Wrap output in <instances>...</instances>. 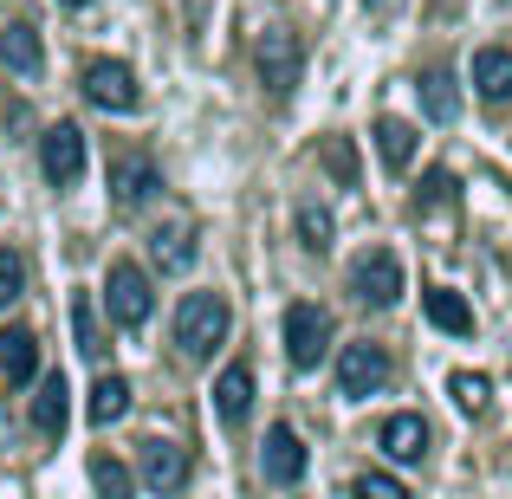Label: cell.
<instances>
[{
  "instance_id": "6da1fadb",
  "label": "cell",
  "mask_w": 512,
  "mask_h": 499,
  "mask_svg": "<svg viewBox=\"0 0 512 499\" xmlns=\"http://www.w3.org/2000/svg\"><path fill=\"white\" fill-rule=\"evenodd\" d=\"M227 325H234V312H227L221 292H188V299L175 305V350H182L188 363H208L214 350H221Z\"/></svg>"
},
{
  "instance_id": "7a4b0ae2",
  "label": "cell",
  "mask_w": 512,
  "mask_h": 499,
  "mask_svg": "<svg viewBox=\"0 0 512 499\" xmlns=\"http://www.w3.org/2000/svg\"><path fill=\"white\" fill-rule=\"evenodd\" d=\"M253 65H260V85L273 91V98H292L299 91V72H305V46L292 26H266L260 46H253Z\"/></svg>"
},
{
  "instance_id": "3957f363",
  "label": "cell",
  "mask_w": 512,
  "mask_h": 499,
  "mask_svg": "<svg viewBox=\"0 0 512 499\" xmlns=\"http://www.w3.org/2000/svg\"><path fill=\"white\" fill-rule=\"evenodd\" d=\"M104 305H111V325L137 331L143 318H150V305H156L150 273H143L137 260H117V266H111V279H104Z\"/></svg>"
},
{
  "instance_id": "277c9868",
  "label": "cell",
  "mask_w": 512,
  "mask_h": 499,
  "mask_svg": "<svg viewBox=\"0 0 512 499\" xmlns=\"http://www.w3.org/2000/svg\"><path fill=\"white\" fill-rule=\"evenodd\" d=\"M350 292H357V305H370V312H389V305L402 299V260L389 247H370L350 266Z\"/></svg>"
},
{
  "instance_id": "5b68a950",
  "label": "cell",
  "mask_w": 512,
  "mask_h": 499,
  "mask_svg": "<svg viewBox=\"0 0 512 499\" xmlns=\"http://www.w3.org/2000/svg\"><path fill=\"white\" fill-rule=\"evenodd\" d=\"M78 85H85V98L98 104V111H137L143 104V91H137V72H130L124 59H91L85 72H78Z\"/></svg>"
},
{
  "instance_id": "8992f818",
  "label": "cell",
  "mask_w": 512,
  "mask_h": 499,
  "mask_svg": "<svg viewBox=\"0 0 512 499\" xmlns=\"http://www.w3.org/2000/svg\"><path fill=\"white\" fill-rule=\"evenodd\" d=\"M39 169H46L52 188H78V175H85V130L52 124L46 137H39Z\"/></svg>"
},
{
  "instance_id": "52a82bcc",
  "label": "cell",
  "mask_w": 512,
  "mask_h": 499,
  "mask_svg": "<svg viewBox=\"0 0 512 499\" xmlns=\"http://www.w3.org/2000/svg\"><path fill=\"white\" fill-rule=\"evenodd\" d=\"M331 350V318L318 312V305H292L286 312V357L292 370H318Z\"/></svg>"
},
{
  "instance_id": "ba28073f",
  "label": "cell",
  "mask_w": 512,
  "mask_h": 499,
  "mask_svg": "<svg viewBox=\"0 0 512 499\" xmlns=\"http://www.w3.org/2000/svg\"><path fill=\"white\" fill-rule=\"evenodd\" d=\"M389 383V350L383 344H344V357H338V389L350 402H363V396H376V389Z\"/></svg>"
},
{
  "instance_id": "9c48e42d",
  "label": "cell",
  "mask_w": 512,
  "mask_h": 499,
  "mask_svg": "<svg viewBox=\"0 0 512 499\" xmlns=\"http://www.w3.org/2000/svg\"><path fill=\"white\" fill-rule=\"evenodd\" d=\"M156 188H163V169H156L143 150H124V156L111 163V201H117L124 214H130V208H143Z\"/></svg>"
},
{
  "instance_id": "30bf717a",
  "label": "cell",
  "mask_w": 512,
  "mask_h": 499,
  "mask_svg": "<svg viewBox=\"0 0 512 499\" xmlns=\"http://www.w3.org/2000/svg\"><path fill=\"white\" fill-rule=\"evenodd\" d=\"M376 448H383L389 461L415 467V461L428 454V422H422V415H389V422L376 428Z\"/></svg>"
},
{
  "instance_id": "8fae6325",
  "label": "cell",
  "mask_w": 512,
  "mask_h": 499,
  "mask_svg": "<svg viewBox=\"0 0 512 499\" xmlns=\"http://www.w3.org/2000/svg\"><path fill=\"white\" fill-rule=\"evenodd\" d=\"M260 467H266V480H273V487H292V480L305 474V441H299V428H286V422H279L273 435H266Z\"/></svg>"
},
{
  "instance_id": "7c38bea8",
  "label": "cell",
  "mask_w": 512,
  "mask_h": 499,
  "mask_svg": "<svg viewBox=\"0 0 512 499\" xmlns=\"http://www.w3.org/2000/svg\"><path fill=\"white\" fill-rule=\"evenodd\" d=\"M143 480L156 493H182L188 487V454L175 441H143Z\"/></svg>"
},
{
  "instance_id": "4fadbf2b",
  "label": "cell",
  "mask_w": 512,
  "mask_h": 499,
  "mask_svg": "<svg viewBox=\"0 0 512 499\" xmlns=\"http://www.w3.org/2000/svg\"><path fill=\"white\" fill-rule=\"evenodd\" d=\"M474 91L487 104H512V52L506 46H480L474 52Z\"/></svg>"
},
{
  "instance_id": "5bb4252c",
  "label": "cell",
  "mask_w": 512,
  "mask_h": 499,
  "mask_svg": "<svg viewBox=\"0 0 512 499\" xmlns=\"http://www.w3.org/2000/svg\"><path fill=\"white\" fill-rule=\"evenodd\" d=\"M214 409H221L227 428L247 422V409H253V370H247V363H227V370H221V383H214Z\"/></svg>"
},
{
  "instance_id": "9a60e30c",
  "label": "cell",
  "mask_w": 512,
  "mask_h": 499,
  "mask_svg": "<svg viewBox=\"0 0 512 499\" xmlns=\"http://www.w3.org/2000/svg\"><path fill=\"white\" fill-rule=\"evenodd\" d=\"M0 370H7V383H33V376H39V337L26 325L0 331Z\"/></svg>"
},
{
  "instance_id": "2e32d148",
  "label": "cell",
  "mask_w": 512,
  "mask_h": 499,
  "mask_svg": "<svg viewBox=\"0 0 512 499\" xmlns=\"http://www.w3.org/2000/svg\"><path fill=\"white\" fill-rule=\"evenodd\" d=\"M0 65H7V72H20V78H33L39 65H46V46H39V33L26 20L0 33Z\"/></svg>"
},
{
  "instance_id": "e0dca14e",
  "label": "cell",
  "mask_w": 512,
  "mask_h": 499,
  "mask_svg": "<svg viewBox=\"0 0 512 499\" xmlns=\"http://www.w3.org/2000/svg\"><path fill=\"white\" fill-rule=\"evenodd\" d=\"M72 389H65V376H46L39 383V396H33V428L39 435H65V415H72Z\"/></svg>"
},
{
  "instance_id": "ac0fdd59",
  "label": "cell",
  "mask_w": 512,
  "mask_h": 499,
  "mask_svg": "<svg viewBox=\"0 0 512 499\" xmlns=\"http://www.w3.org/2000/svg\"><path fill=\"white\" fill-rule=\"evenodd\" d=\"M428 325H441V331H448V337H467V331H474V312H467V299H461V292H448V286H428Z\"/></svg>"
},
{
  "instance_id": "d6986e66",
  "label": "cell",
  "mask_w": 512,
  "mask_h": 499,
  "mask_svg": "<svg viewBox=\"0 0 512 499\" xmlns=\"http://www.w3.org/2000/svg\"><path fill=\"white\" fill-rule=\"evenodd\" d=\"M415 143L422 137H415V124H402V117H383V124H376V156H383L396 175L415 163Z\"/></svg>"
},
{
  "instance_id": "ffe728a7",
  "label": "cell",
  "mask_w": 512,
  "mask_h": 499,
  "mask_svg": "<svg viewBox=\"0 0 512 499\" xmlns=\"http://www.w3.org/2000/svg\"><path fill=\"white\" fill-rule=\"evenodd\" d=\"M124 415H130V383L124 376H98V383H91V422L111 428V422H124Z\"/></svg>"
},
{
  "instance_id": "44dd1931",
  "label": "cell",
  "mask_w": 512,
  "mask_h": 499,
  "mask_svg": "<svg viewBox=\"0 0 512 499\" xmlns=\"http://www.w3.org/2000/svg\"><path fill=\"white\" fill-rule=\"evenodd\" d=\"M422 104H428L435 124H454V117H461V91H454V78L448 72H428L422 78Z\"/></svg>"
},
{
  "instance_id": "7402d4cb",
  "label": "cell",
  "mask_w": 512,
  "mask_h": 499,
  "mask_svg": "<svg viewBox=\"0 0 512 499\" xmlns=\"http://www.w3.org/2000/svg\"><path fill=\"white\" fill-rule=\"evenodd\" d=\"M91 487H98V499H130V493H137V480H130L124 461H111V454H91Z\"/></svg>"
},
{
  "instance_id": "603a6c76",
  "label": "cell",
  "mask_w": 512,
  "mask_h": 499,
  "mask_svg": "<svg viewBox=\"0 0 512 499\" xmlns=\"http://www.w3.org/2000/svg\"><path fill=\"white\" fill-rule=\"evenodd\" d=\"M72 337L85 357H104V325H98V305H91V292H78L72 299Z\"/></svg>"
},
{
  "instance_id": "cb8c5ba5",
  "label": "cell",
  "mask_w": 512,
  "mask_h": 499,
  "mask_svg": "<svg viewBox=\"0 0 512 499\" xmlns=\"http://www.w3.org/2000/svg\"><path fill=\"white\" fill-rule=\"evenodd\" d=\"M448 396L461 402V415H480V409H487V396H493V383L480 370H454L448 376Z\"/></svg>"
},
{
  "instance_id": "d4e9b609",
  "label": "cell",
  "mask_w": 512,
  "mask_h": 499,
  "mask_svg": "<svg viewBox=\"0 0 512 499\" xmlns=\"http://www.w3.org/2000/svg\"><path fill=\"white\" fill-rule=\"evenodd\" d=\"M299 247H305V253H325V247H331V214L312 208V201L299 208Z\"/></svg>"
},
{
  "instance_id": "484cf974",
  "label": "cell",
  "mask_w": 512,
  "mask_h": 499,
  "mask_svg": "<svg viewBox=\"0 0 512 499\" xmlns=\"http://www.w3.org/2000/svg\"><path fill=\"white\" fill-rule=\"evenodd\" d=\"M350 499H415L396 474H357L350 480Z\"/></svg>"
},
{
  "instance_id": "4316f807",
  "label": "cell",
  "mask_w": 512,
  "mask_h": 499,
  "mask_svg": "<svg viewBox=\"0 0 512 499\" xmlns=\"http://www.w3.org/2000/svg\"><path fill=\"white\" fill-rule=\"evenodd\" d=\"M150 253H156L163 266H188V260H195V240H188V227H169V234L150 240Z\"/></svg>"
},
{
  "instance_id": "83f0119b",
  "label": "cell",
  "mask_w": 512,
  "mask_h": 499,
  "mask_svg": "<svg viewBox=\"0 0 512 499\" xmlns=\"http://www.w3.org/2000/svg\"><path fill=\"white\" fill-rule=\"evenodd\" d=\"M325 169L338 175L344 188H357V150H350V137H331L325 143Z\"/></svg>"
},
{
  "instance_id": "f1b7e54d",
  "label": "cell",
  "mask_w": 512,
  "mask_h": 499,
  "mask_svg": "<svg viewBox=\"0 0 512 499\" xmlns=\"http://www.w3.org/2000/svg\"><path fill=\"white\" fill-rule=\"evenodd\" d=\"M20 286H26V260L7 247V253H0V312H7V305L20 299Z\"/></svg>"
},
{
  "instance_id": "f546056e",
  "label": "cell",
  "mask_w": 512,
  "mask_h": 499,
  "mask_svg": "<svg viewBox=\"0 0 512 499\" xmlns=\"http://www.w3.org/2000/svg\"><path fill=\"white\" fill-rule=\"evenodd\" d=\"M435 201H454V175H448V169H435V175L422 182V208H435Z\"/></svg>"
},
{
  "instance_id": "4dcf8cb0",
  "label": "cell",
  "mask_w": 512,
  "mask_h": 499,
  "mask_svg": "<svg viewBox=\"0 0 512 499\" xmlns=\"http://www.w3.org/2000/svg\"><path fill=\"white\" fill-rule=\"evenodd\" d=\"M59 7H85V0H59Z\"/></svg>"
}]
</instances>
